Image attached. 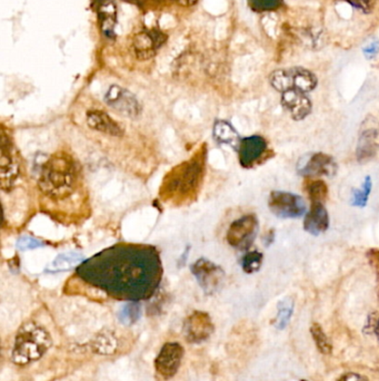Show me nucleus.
<instances>
[{
    "instance_id": "obj_1",
    "label": "nucleus",
    "mask_w": 379,
    "mask_h": 381,
    "mask_svg": "<svg viewBox=\"0 0 379 381\" xmlns=\"http://www.w3.org/2000/svg\"><path fill=\"white\" fill-rule=\"evenodd\" d=\"M81 280L122 300L140 301L156 292L163 267L159 253L147 244H116L77 267Z\"/></svg>"
},
{
    "instance_id": "obj_2",
    "label": "nucleus",
    "mask_w": 379,
    "mask_h": 381,
    "mask_svg": "<svg viewBox=\"0 0 379 381\" xmlns=\"http://www.w3.org/2000/svg\"><path fill=\"white\" fill-rule=\"evenodd\" d=\"M206 167V148H199L188 161L168 172L159 189L164 202L181 205L193 201L203 184Z\"/></svg>"
},
{
    "instance_id": "obj_3",
    "label": "nucleus",
    "mask_w": 379,
    "mask_h": 381,
    "mask_svg": "<svg viewBox=\"0 0 379 381\" xmlns=\"http://www.w3.org/2000/svg\"><path fill=\"white\" fill-rule=\"evenodd\" d=\"M78 169L72 156L64 152L54 154L43 165L39 189L52 200H64L77 187Z\"/></svg>"
},
{
    "instance_id": "obj_4",
    "label": "nucleus",
    "mask_w": 379,
    "mask_h": 381,
    "mask_svg": "<svg viewBox=\"0 0 379 381\" xmlns=\"http://www.w3.org/2000/svg\"><path fill=\"white\" fill-rule=\"evenodd\" d=\"M52 346L50 333L34 322L23 324L16 336L13 359L17 365L38 360Z\"/></svg>"
},
{
    "instance_id": "obj_5",
    "label": "nucleus",
    "mask_w": 379,
    "mask_h": 381,
    "mask_svg": "<svg viewBox=\"0 0 379 381\" xmlns=\"http://www.w3.org/2000/svg\"><path fill=\"white\" fill-rule=\"evenodd\" d=\"M269 82L279 93L295 89L302 93H310L317 86V77L310 70L302 67L277 70L269 76Z\"/></svg>"
},
{
    "instance_id": "obj_6",
    "label": "nucleus",
    "mask_w": 379,
    "mask_h": 381,
    "mask_svg": "<svg viewBox=\"0 0 379 381\" xmlns=\"http://www.w3.org/2000/svg\"><path fill=\"white\" fill-rule=\"evenodd\" d=\"M268 206L273 216L279 219H297L307 213L306 202L302 197L283 191L271 193Z\"/></svg>"
},
{
    "instance_id": "obj_7",
    "label": "nucleus",
    "mask_w": 379,
    "mask_h": 381,
    "mask_svg": "<svg viewBox=\"0 0 379 381\" xmlns=\"http://www.w3.org/2000/svg\"><path fill=\"white\" fill-rule=\"evenodd\" d=\"M1 189L9 191L13 189L21 174L18 152L13 145L11 136L5 128L1 130Z\"/></svg>"
},
{
    "instance_id": "obj_8",
    "label": "nucleus",
    "mask_w": 379,
    "mask_h": 381,
    "mask_svg": "<svg viewBox=\"0 0 379 381\" xmlns=\"http://www.w3.org/2000/svg\"><path fill=\"white\" fill-rule=\"evenodd\" d=\"M257 233V218L254 214H247L230 224L227 231V242L236 249L247 250L255 241Z\"/></svg>"
},
{
    "instance_id": "obj_9",
    "label": "nucleus",
    "mask_w": 379,
    "mask_h": 381,
    "mask_svg": "<svg viewBox=\"0 0 379 381\" xmlns=\"http://www.w3.org/2000/svg\"><path fill=\"white\" fill-rule=\"evenodd\" d=\"M191 272L196 277L203 290L208 294L216 292L224 282V270L207 259H199L195 262L191 267Z\"/></svg>"
},
{
    "instance_id": "obj_10",
    "label": "nucleus",
    "mask_w": 379,
    "mask_h": 381,
    "mask_svg": "<svg viewBox=\"0 0 379 381\" xmlns=\"http://www.w3.org/2000/svg\"><path fill=\"white\" fill-rule=\"evenodd\" d=\"M105 101L109 107L123 116L136 118L142 107L130 92L118 85H111L105 95Z\"/></svg>"
},
{
    "instance_id": "obj_11",
    "label": "nucleus",
    "mask_w": 379,
    "mask_h": 381,
    "mask_svg": "<svg viewBox=\"0 0 379 381\" xmlns=\"http://www.w3.org/2000/svg\"><path fill=\"white\" fill-rule=\"evenodd\" d=\"M297 172L305 177H334L337 172V163L328 154L314 153L300 162Z\"/></svg>"
},
{
    "instance_id": "obj_12",
    "label": "nucleus",
    "mask_w": 379,
    "mask_h": 381,
    "mask_svg": "<svg viewBox=\"0 0 379 381\" xmlns=\"http://www.w3.org/2000/svg\"><path fill=\"white\" fill-rule=\"evenodd\" d=\"M183 357V349L179 343H166L155 360L156 371L164 379H171L177 374Z\"/></svg>"
},
{
    "instance_id": "obj_13",
    "label": "nucleus",
    "mask_w": 379,
    "mask_h": 381,
    "mask_svg": "<svg viewBox=\"0 0 379 381\" xmlns=\"http://www.w3.org/2000/svg\"><path fill=\"white\" fill-rule=\"evenodd\" d=\"M267 142L261 135H251L243 138L238 148L240 165L245 169L253 167L263 160V156L267 153Z\"/></svg>"
},
{
    "instance_id": "obj_14",
    "label": "nucleus",
    "mask_w": 379,
    "mask_h": 381,
    "mask_svg": "<svg viewBox=\"0 0 379 381\" xmlns=\"http://www.w3.org/2000/svg\"><path fill=\"white\" fill-rule=\"evenodd\" d=\"M185 336L189 343H199L208 339L214 332V324L208 314L195 311L185 321Z\"/></svg>"
},
{
    "instance_id": "obj_15",
    "label": "nucleus",
    "mask_w": 379,
    "mask_h": 381,
    "mask_svg": "<svg viewBox=\"0 0 379 381\" xmlns=\"http://www.w3.org/2000/svg\"><path fill=\"white\" fill-rule=\"evenodd\" d=\"M281 106L286 109L293 120L296 122L305 120L312 113V101L307 94L302 92L290 89L281 93Z\"/></svg>"
},
{
    "instance_id": "obj_16",
    "label": "nucleus",
    "mask_w": 379,
    "mask_h": 381,
    "mask_svg": "<svg viewBox=\"0 0 379 381\" xmlns=\"http://www.w3.org/2000/svg\"><path fill=\"white\" fill-rule=\"evenodd\" d=\"M329 228V216L324 203H312L308 212L305 214L304 230L312 236H317L327 231Z\"/></svg>"
},
{
    "instance_id": "obj_17",
    "label": "nucleus",
    "mask_w": 379,
    "mask_h": 381,
    "mask_svg": "<svg viewBox=\"0 0 379 381\" xmlns=\"http://www.w3.org/2000/svg\"><path fill=\"white\" fill-rule=\"evenodd\" d=\"M86 123L91 130L97 132L103 133V134L111 135V136H123L122 127L119 126L116 121L113 120L106 112L101 109H91L86 114Z\"/></svg>"
},
{
    "instance_id": "obj_18",
    "label": "nucleus",
    "mask_w": 379,
    "mask_h": 381,
    "mask_svg": "<svg viewBox=\"0 0 379 381\" xmlns=\"http://www.w3.org/2000/svg\"><path fill=\"white\" fill-rule=\"evenodd\" d=\"M377 138H378V133L376 130H367L361 133L356 148L357 161L359 163H366L376 155L377 150H378Z\"/></svg>"
},
{
    "instance_id": "obj_19",
    "label": "nucleus",
    "mask_w": 379,
    "mask_h": 381,
    "mask_svg": "<svg viewBox=\"0 0 379 381\" xmlns=\"http://www.w3.org/2000/svg\"><path fill=\"white\" fill-rule=\"evenodd\" d=\"M215 140L220 144H226V145L232 146V148L238 150L239 148L240 142L243 138H240L237 131L234 128L230 123L227 121L220 120L216 121L213 130Z\"/></svg>"
},
{
    "instance_id": "obj_20",
    "label": "nucleus",
    "mask_w": 379,
    "mask_h": 381,
    "mask_svg": "<svg viewBox=\"0 0 379 381\" xmlns=\"http://www.w3.org/2000/svg\"><path fill=\"white\" fill-rule=\"evenodd\" d=\"M134 50L137 57L140 60H149L156 54L159 40L152 33H140L134 38Z\"/></svg>"
},
{
    "instance_id": "obj_21",
    "label": "nucleus",
    "mask_w": 379,
    "mask_h": 381,
    "mask_svg": "<svg viewBox=\"0 0 379 381\" xmlns=\"http://www.w3.org/2000/svg\"><path fill=\"white\" fill-rule=\"evenodd\" d=\"M85 261L81 254L77 252H67L58 255L48 269L52 272H60V271H68V270L74 269V267H79L83 262Z\"/></svg>"
},
{
    "instance_id": "obj_22",
    "label": "nucleus",
    "mask_w": 379,
    "mask_h": 381,
    "mask_svg": "<svg viewBox=\"0 0 379 381\" xmlns=\"http://www.w3.org/2000/svg\"><path fill=\"white\" fill-rule=\"evenodd\" d=\"M373 182L372 177H365L364 183L361 189H353V199H351V205L356 208H365L368 202V197L372 192Z\"/></svg>"
},
{
    "instance_id": "obj_23",
    "label": "nucleus",
    "mask_w": 379,
    "mask_h": 381,
    "mask_svg": "<svg viewBox=\"0 0 379 381\" xmlns=\"http://www.w3.org/2000/svg\"><path fill=\"white\" fill-rule=\"evenodd\" d=\"M293 312H294V302L290 299H285V300L279 302L278 312L276 316V328L278 330H283L287 327V324L290 321Z\"/></svg>"
},
{
    "instance_id": "obj_24",
    "label": "nucleus",
    "mask_w": 379,
    "mask_h": 381,
    "mask_svg": "<svg viewBox=\"0 0 379 381\" xmlns=\"http://www.w3.org/2000/svg\"><path fill=\"white\" fill-rule=\"evenodd\" d=\"M310 332H312V339L315 341L316 347L320 353L330 355L332 353V343H330L329 338L327 337L319 324H312Z\"/></svg>"
},
{
    "instance_id": "obj_25",
    "label": "nucleus",
    "mask_w": 379,
    "mask_h": 381,
    "mask_svg": "<svg viewBox=\"0 0 379 381\" xmlns=\"http://www.w3.org/2000/svg\"><path fill=\"white\" fill-rule=\"evenodd\" d=\"M308 197L312 203H324L328 195V187L322 180L312 181L307 185Z\"/></svg>"
},
{
    "instance_id": "obj_26",
    "label": "nucleus",
    "mask_w": 379,
    "mask_h": 381,
    "mask_svg": "<svg viewBox=\"0 0 379 381\" xmlns=\"http://www.w3.org/2000/svg\"><path fill=\"white\" fill-rule=\"evenodd\" d=\"M264 255L259 251L247 252L242 260V267L248 275L259 271L263 265Z\"/></svg>"
},
{
    "instance_id": "obj_27",
    "label": "nucleus",
    "mask_w": 379,
    "mask_h": 381,
    "mask_svg": "<svg viewBox=\"0 0 379 381\" xmlns=\"http://www.w3.org/2000/svg\"><path fill=\"white\" fill-rule=\"evenodd\" d=\"M140 314H142V309H140V304L137 301H129L119 314V319L123 324H132L140 319Z\"/></svg>"
},
{
    "instance_id": "obj_28",
    "label": "nucleus",
    "mask_w": 379,
    "mask_h": 381,
    "mask_svg": "<svg viewBox=\"0 0 379 381\" xmlns=\"http://www.w3.org/2000/svg\"><path fill=\"white\" fill-rule=\"evenodd\" d=\"M116 346L117 341L114 336L103 333V335L98 336V338H96L94 349L97 353L108 355V353H114Z\"/></svg>"
},
{
    "instance_id": "obj_29",
    "label": "nucleus",
    "mask_w": 379,
    "mask_h": 381,
    "mask_svg": "<svg viewBox=\"0 0 379 381\" xmlns=\"http://www.w3.org/2000/svg\"><path fill=\"white\" fill-rule=\"evenodd\" d=\"M43 247H45L44 242L35 239V238H31V236H23L17 241V249L21 250V251L38 249V248Z\"/></svg>"
},
{
    "instance_id": "obj_30",
    "label": "nucleus",
    "mask_w": 379,
    "mask_h": 381,
    "mask_svg": "<svg viewBox=\"0 0 379 381\" xmlns=\"http://www.w3.org/2000/svg\"><path fill=\"white\" fill-rule=\"evenodd\" d=\"M346 1L364 13H370L376 5V0H346Z\"/></svg>"
},
{
    "instance_id": "obj_31",
    "label": "nucleus",
    "mask_w": 379,
    "mask_h": 381,
    "mask_svg": "<svg viewBox=\"0 0 379 381\" xmlns=\"http://www.w3.org/2000/svg\"><path fill=\"white\" fill-rule=\"evenodd\" d=\"M363 53H364L367 60H373V58L376 57L379 53V42L374 40V42L369 43L363 48Z\"/></svg>"
},
{
    "instance_id": "obj_32",
    "label": "nucleus",
    "mask_w": 379,
    "mask_h": 381,
    "mask_svg": "<svg viewBox=\"0 0 379 381\" xmlns=\"http://www.w3.org/2000/svg\"><path fill=\"white\" fill-rule=\"evenodd\" d=\"M338 381H368L366 377L363 375L356 374V372H346Z\"/></svg>"
},
{
    "instance_id": "obj_33",
    "label": "nucleus",
    "mask_w": 379,
    "mask_h": 381,
    "mask_svg": "<svg viewBox=\"0 0 379 381\" xmlns=\"http://www.w3.org/2000/svg\"><path fill=\"white\" fill-rule=\"evenodd\" d=\"M261 9H273L281 4V0H257Z\"/></svg>"
},
{
    "instance_id": "obj_34",
    "label": "nucleus",
    "mask_w": 379,
    "mask_h": 381,
    "mask_svg": "<svg viewBox=\"0 0 379 381\" xmlns=\"http://www.w3.org/2000/svg\"><path fill=\"white\" fill-rule=\"evenodd\" d=\"M374 331L375 333H376L377 338H378L379 340V318L376 320V324H375Z\"/></svg>"
}]
</instances>
